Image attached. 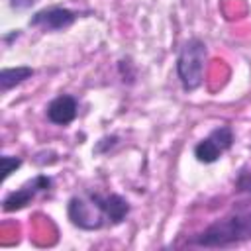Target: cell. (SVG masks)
Wrapping results in <instances>:
<instances>
[{"label":"cell","mask_w":251,"mask_h":251,"mask_svg":"<svg viewBox=\"0 0 251 251\" xmlns=\"http://www.w3.org/2000/svg\"><path fill=\"white\" fill-rule=\"evenodd\" d=\"M251 239V212H235L218 218L202 231L194 233L188 243L196 247H229Z\"/></svg>","instance_id":"cell-1"},{"label":"cell","mask_w":251,"mask_h":251,"mask_svg":"<svg viewBox=\"0 0 251 251\" xmlns=\"http://www.w3.org/2000/svg\"><path fill=\"white\" fill-rule=\"evenodd\" d=\"M206 59H208V47L200 37L186 39L178 49L175 71L184 92H194L196 88L202 86Z\"/></svg>","instance_id":"cell-2"},{"label":"cell","mask_w":251,"mask_h":251,"mask_svg":"<svg viewBox=\"0 0 251 251\" xmlns=\"http://www.w3.org/2000/svg\"><path fill=\"white\" fill-rule=\"evenodd\" d=\"M67 218L75 227H78L82 231H96V229H102L104 226H108V220H106L94 192L71 196L69 204H67Z\"/></svg>","instance_id":"cell-3"},{"label":"cell","mask_w":251,"mask_h":251,"mask_svg":"<svg viewBox=\"0 0 251 251\" xmlns=\"http://www.w3.org/2000/svg\"><path fill=\"white\" fill-rule=\"evenodd\" d=\"M233 141H235V135H233L231 126H227V124L218 126L194 145V157L198 163L212 165V163L220 161L226 151L231 149Z\"/></svg>","instance_id":"cell-4"},{"label":"cell","mask_w":251,"mask_h":251,"mask_svg":"<svg viewBox=\"0 0 251 251\" xmlns=\"http://www.w3.org/2000/svg\"><path fill=\"white\" fill-rule=\"evenodd\" d=\"M51 188H53V178L49 175H35L31 180H27L20 188H16L4 196L2 210L4 212H18V210L25 208L37 194L49 192Z\"/></svg>","instance_id":"cell-5"},{"label":"cell","mask_w":251,"mask_h":251,"mask_svg":"<svg viewBox=\"0 0 251 251\" xmlns=\"http://www.w3.org/2000/svg\"><path fill=\"white\" fill-rule=\"evenodd\" d=\"M76 20H78V14L75 10H69L63 6H49V8L37 10L29 18V25L53 33V31H63V29L71 27Z\"/></svg>","instance_id":"cell-6"},{"label":"cell","mask_w":251,"mask_h":251,"mask_svg":"<svg viewBox=\"0 0 251 251\" xmlns=\"http://www.w3.org/2000/svg\"><path fill=\"white\" fill-rule=\"evenodd\" d=\"M45 116L53 126H69L76 120L78 116V100L73 94H59L55 96L47 108H45Z\"/></svg>","instance_id":"cell-7"},{"label":"cell","mask_w":251,"mask_h":251,"mask_svg":"<svg viewBox=\"0 0 251 251\" xmlns=\"http://www.w3.org/2000/svg\"><path fill=\"white\" fill-rule=\"evenodd\" d=\"M106 220H108V226H118L122 224L127 214H129V202L122 196V194H116V192H110V194H100V192H94Z\"/></svg>","instance_id":"cell-8"},{"label":"cell","mask_w":251,"mask_h":251,"mask_svg":"<svg viewBox=\"0 0 251 251\" xmlns=\"http://www.w3.org/2000/svg\"><path fill=\"white\" fill-rule=\"evenodd\" d=\"M35 75V71L27 65H20V67H4L0 71V92L6 94L12 88L20 86L22 82H25L27 78H31Z\"/></svg>","instance_id":"cell-9"},{"label":"cell","mask_w":251,"mask_h":251,"mask_svg":"<svg viewBox=\"0 0 251 251\" xmlns=\"http://www.w3.org/2000/svg\"><path fill=\"white\" fill-rule=\"evenodd\" d=\"M0 167H2V180H6L16 169L22 167V159L20 157H12V155H2Z\"/></svg>","instance_id":"cell-10"},{"label":"cell","mask_w":251,"mask_h":251,"mask_svg":"<svg viewBox=\"0 0 251 251\" xmlns=\"http://www.w3.org/2000/svg\"><path fill=\"white\" fill-rule=\"evenodd\" d=\"M235 190L251 194V167H243L235 178Z\"/></svg>","instance_id":"cell-11"},{"label":"cell","mask_w":251,"mask_h":251,"mask_svg":"<svg viewBox=\"0 0 251 251\" xmlns=\"http://www.w3.org/2000/svg\"><path fill=\"white\" fill-rule=\"evenodd\" d=\"M35 2H37V0H10V6H12L14 10H27V8H31Z\"/></svg>","instance_id":"cell-12"}]
</instances>
